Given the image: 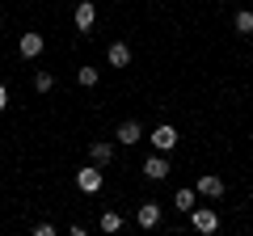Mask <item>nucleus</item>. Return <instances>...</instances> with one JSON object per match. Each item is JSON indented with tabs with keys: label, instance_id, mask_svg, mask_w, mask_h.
<instances>
[{
	"label": "nucleus",
	"instance_id": "f257e3e1",
	"mask_svg": "<svg viewBox=\"0 0 253 236\" xmlns=\"http://www.w3.org/2000/svg\"><path fill=\"white\" fill-rule=\"evenodd\" d=\"M101 182H106V177H101V164H93V160L84 164L81 173H76V186H81L84 194H97V190H101Z\"/></svg>",
	"mask_w": 253,
	"mask_h": 236
},
{
	"label": "nucleus",
	"instance_id": "f03ea898",
	"mask_svg": "<svg viewBox=\"0 0 253 236\" xmlns=\"http://www.w3.org/2000/svg\"><path fill=\"white\" fill-rule=\"evenodd\" d=\"M190 224H194V232H215V228H219V215H215V211H211V207H190Z\"/></svg>",
	"mask_w": 253,
	"mask_h": 236
},
{
	"label": "nucleus",
	"instance_id": "7ed1b4c3",
	"mask_svg": "<svg viewBox=\"0 0 253 236\" xmlns=\"http://www.w3.org/2000/svg\"><path fill=\"white\" fill-rule=\"evenodd\" d=\"M72 21H76V30H81V34H89L93 21H97V4H93V0H81V4H76V13H72Z\"/></svg>",
	"mask_w": 253,
	"mask_h": 236
},
{
	"label": "nucleus",
	"instance_id": "20e7f679",
	"mask_svg": "<svg viewBox=\"0 0 253 236\" xmlns=\"http://www.w3.org/2000/svg\"><path fill=\"white\" fill-rule=\"evenodd\" d=\"M148 144H152L156 152H173V148H177V131H173L169 122H161V127L152 131V139H148Z\"/></svg>",
	"mask_w": 253,
	"mask_h": 236
},
{
	"label": "nucleus",
	"instance_id": "39448f33",
	"mask_svg": "<svg viewBox=\"0 0 253 236\" xmlns=\"http://www.w3.org/2000/svg\"><path fill=\"white\" fill-rule=\"evenodd\" d=\"M144 177H148V182H165V177H169V160H165V152H156V156L144 160Z\"/></svg>",
	"mask_w": 253,
	"mask_h": 236
},
{
	"label": "nucleus",
	"instance_id": "423d86ee",
	"mask_svg": "<svg viewBox=\"0 0 253 236\" xmlns=\"http://www.w3.org/2000/svg\"><path fill=\"white\" fill-rule=\"evenodd\" d=\"M135 224L139 228H156V224H161V202L144 198V202H139V211H135Z\"/></svg>",
	"mask_w": 253,
	"mask_h": 236
},
{
	"label": "nucleus",
	"instance_id": "0eeeda50",
	"mask_svg": "<svg viewBox=\"0 0 253 236\" xmlns=\"http://www.w3.org/2000/svg\"><path fill=\"white\" fill-rule=\"evenodd\" d=\"M114 139H118V144H126V148H131V144H139V139H144V127H139L135 118H126V122H118Z\"/></svg>",
	"mask_w": 253,
	"mask_h": 236
},
{
	"label": "nucleus",
	"instance_id": "6e6552de",
	"mask_svg": "<svg viewBox=\"0 0 253 236\" xmlns=\"http://www.w3.org/2000/svg\"><path fill=\"white\" fill-rule=\"evenodd\" d=\"M42 46H46V38H42V34H21L17 51H21V59H38V55H42Z\"/></svg>",
	"mask_w": 253,
	"mask_h": 236
},
{
	"label": "nucleus",
	"instance_id": "1a4fd4ad",
	"mask_svg": "<svg viewBox=\"0 0 253 236\" xmlns=\"http://www.w3.org/2000/svg\"><path fill=\"white\" fill-rule=\"evenodd\" d=\"M194 190L203 194V198H224V177H199V182H194Z\"/></svg>",
	"mask_w": 253,
	"mask_h": 236
},
{
	"label": "nucleus",
	"instance_id": "9d476101",
	"mask_svg": "<svg viewBox=\"0 0 253 236\" xmlns=\"http://www.w3.org/2000/svg\"><path fill=\"white\" fill-rule=\"evenodd\" d=\"M89 160H93V164H110V160H114V144L93 139V144H89Z\"/></svg>",
	"mask_w": 253,
	"mask_h": 236
},
{
	"label": "nucleus",
	"instance_id": "9b49d317",
	"mask_svg": "<svg viewBox=\"0 0 253 236\" xmlns=\"http://www.w3.org/2000/svg\"><path fill=\"white\" fill-rule=\"evenodd\" d=\"M106 59H110V64H114V68H126V64H131V46H126L123 38H118V42H110Z\"/></svg>",
	"mask_w": 253,
	"mask_h": 236
},
{
	"label": "nucleus",
	"instance_id": "f8f14e48",
	"mask_svg": "<svg viewBox=\"0 0 253 236\" xmlns=\"http://www.w3.org/2000/svg\"><path fill=\"white\" fill-rule=\"evenodd\" d=\"M232 26H236V34H253V13H249V9H241V13L232 17Z\"/></svg>",
	"mask_w": 253,
	"mask_h": 236
},
{
	"label": "nucleus",
	"instance_id": "ddd939ff",
	"mask_svg": "<svg viewBox=\"0 0 253 236\" xmlns=\"http://www.w3.org/2000/svg\"><path fill=\"white\" fill-rule=\"evenodd\" d=\"M76 84H84V89H93V84H97V68H76Z\"/></svg>",
	"mask_w": 253,
	"mask_h": 236
},
{
	"label": "nucleus",
	"instance_id": "4468645a",
	"mask_svg": "<svg viewBox=\"0 0 253 236\" xmlns=\"http://www.w3.org/2000/svg\"><path fill=\"white\" fill-rule=\"evenodd\" d=\"M118 228H123V215L118 211H106L101 215V232H118Z\"/></svg>",
	"mask_w": 253,
	"mask_h": 236
},
{
	"label": "nucleus",
	"instance_id": "2eb2a0df",
	"mask_svg": "<svg viewBox=\"0 0 253 236\" xmlns=\"http://www.w3.org/2000/svg\"><path fill=\"white\" fill-rule=\"evenodd\" d=\"M173 207L190 211V207H194V190H190V186H186V190H177V194H173Z\"/></svg>",
	"mask_w": 253,
	"mask_h": 236
},
{
	"label": "nucleus",
	"instance_id": "dca6fc26",
	"mask_svg": "<svg viewBox=\"0 0 253 236\" xmlns=\"http://www.w3.org/2000/svg\"><path fill=\"white\" fill-rule=\"evenodd\" d=\"M34 89H38V93H51V89H55V76H51V72H38V76H34Z\"/></svg>",
	"mask_w": 253,
	"mask_h": 236
},
{
	"label": "nucleus",
	"instance_id": "f3484780",
	"mask_svg": "<svg viewBox=\"0 0 253 236\" xmlns=\"http://www.w3.org/2000/svg\"><path fill=\"white\" fill-rule=\"evenodd\" d=\"M0 110H9V89L0 84Z\"/></svg>",
	"mask_w": 253,
	"mask_h": 236
},
{
	"label": "nucleus",
	"instance_id": "a211bd4d",
	"mask_svg": "<svg viewBox=\"0 0 253 236\" xmlns=\"http://www.w3.org/2000/svg\"><path fill=\"white\" fill-rule=\"evenodd\" d=\"M0 30H4V17H0Z\"/></svg>",
	"mask_w": 253,
	"mask_h": 236
}]
</instances>
